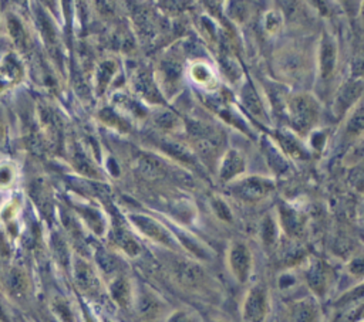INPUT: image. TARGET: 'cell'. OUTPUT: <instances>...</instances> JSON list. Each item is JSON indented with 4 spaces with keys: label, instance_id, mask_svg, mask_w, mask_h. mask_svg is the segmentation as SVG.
Wrapping results in <instances>:
<instances>
[{
    "label": "cell",
    "instance_id": "6da1fadb",
    "mask_svg": "<svg viewBox=\"0 0 364 322\" xmlns=\"http://www.w3.org/2000/svg\"><path fill=\"white\" fill-rule=\"evenodd\" d=\"M288 115L292 128L299 132H307L319 116V105L310 95H298L288 104Z\"/></svg>",
    "mask_w": 364,
    "mask_h": 322
},
{
    "label": "cell",
    "instance_id": "7a4b0ae2",
    "mask_svg": "<svg viewBox=\"0 0 364 322\" xmlns=\"http://www.w3.org/2000/svg\"><path fill=\"white\" fill-rule=\"evenodd\" d=\"M269 314V296L265 286L258 284L249 290L242 305L245 322H265Z\"/></svg>",
    "mask_w": 364,
    "mask_h": 322
},
{
    "label": "cell",
    "instance_id": "3957f363",
    "mask_svg": "<svg viewBox=\"0 0 364 322\" xmlns=\"http://www.w3.org/2000/svg\"><path fill=\"white\" fill-rule=\"evenodd\" d=\"M273 189V182L261 176L239 179L232 185V193L238 199L247 200V202H259V200L265 199Z\"/></svg>",
    "mask_w": 364,
    "mask_h": 322
},
{
    "label": "cell",
    "instance_id": "277c9868",
    "mask_svg": "<svg viewBox=\"0 0 364 322\" xmlns=\"http://www.w3.org/2000/svg\"><path fill=\"white\" fill-rule=\"evenodd\" d=\"M252 253L244 241H233L228 252V264L239 283H247L252 273Z\"/></svg>",
    "mask_w": 364,
    "mask_h": 322
},
{
    "label": "cell",
    "instance_id": "5b68a950",
    "mask_svg": "<svg viewBox=\"0 0 364 322\" xmlns=\"http://www.w3.org/2000/svg\"><path fill=\"white\" fill-rule=\"evenodd\" d=\"M24 64L17 53H9L0 60V95L15 90L24 78Z\"/></svg>",
    "mask_w": 364,
    "mask_h": 322
},
{
    "label": "cell",
    "instance_id": "8992f818",
    "mask_svg": "<svg viewBox=\"0 0 364 322\" xmlns=\"http://www.w3.org/2000/svg\"><path fill=\"white\" fill-rule=\"evenodd\" d=\"M131 223L137 227L140 233H143L145 237L154 240L155 243H161L167 247H175V241L171 236V233L161 224L155 219L144 215H131L130 216Z\"/></svg>",
    "mask_w": 364,
    "mask_h": 322
},
{
    "label": "cell",
    "instance_id": "52a82bcc",
    "mask_svg": "<svg viewBox=\"0 0 364 322\" xmlns=\"http://www.w3.org/2000/svg\"><path fill=\"white\" fill-rule=\"evenodd\" d=\"M3 289L10 300H26L30 291V279L27 273L20 267H9L3 274Z\"/></svg>",
    "mask_w": 364,
    "mask_h": 322
},
{
    "label": "cell",
    "instance_id": "ba28073f",
    "mask_svg": "<svg viewBox=\"0 0 364 322\" xmlns=\"http://www.w3.org/2000/svg\"><path fill=\"white\" fill-rule=\"evenodd\" d=\"M173 274L178 283L187 289H198L205 281L202 267L189 260H177L173 264Z\"/></svg>",
    "mask_w": 364,
    "mask_h": 322
},
{
    "label": "cell",
    "instance_id": "9c48e42d",
    "mask_svg": "<svg viewBox=\"0 0 364 322\" xmlns=\"http://www.w3.org/2000/svg\"><path fill=\"white\" fill-rule=\"evenodd\" d=\"M320 308L312 298H303L291 304L285 312L283 322H319Z\"/></svg>",
    "mask_w": 364,
    "mask_h": 322
},
{
    "label": "cell",
    "instance_id": "30bf717a",
    "mask_svg": "<svg viewBox=\"0 0 364 322\" xmlns=\"http://www.w3.org/2000/svg\"><path fill=\"white\" fill-rule=\"evenodd\" d=\"M337 61V49L333 38L326 33L323 34L320 49H319V64H320V77L328 79L332 77Z\"/></svg>",
    "mask_w": 364,
    "mask_h": 322
},
{
    "label": "cell",
    "instance_id": "8fae6325",
    "mask_svg": "<svg viewBox=\"0 0 364 322\" xmlns=\"http://www.w3.org/2000/svg\"><path fill=\"white\" fill-rule=\"evenodd\" d=\"M330 271L326 267L325 263L321 261H313L306 273V279L307 284L310 287V290L316 294V296H325L328 293L329 289V283H330Z\"/></svg>",
    "mask_w": 364,
    "mask_h": 322
},
{
    "label": "cell",
    "instance_id": "7c38bea8",
    "mask_svg": "<svg viewBox=\"0 0 364 322\" xmlns=\"http://www.w3.org/2000/svg\"><path fill=\"white\" fill-rule=\"evenodd\" d=\"M134 90L143 100H145L151 104H163L164 102L163 95H161L159 89L154 83L152 77L144 70L137 71V74L134 75Z\"/></svg>",
    "mask_w": 364,
    "mask_h": 322
},
{
    "label": "cell",
    "instance_id": "4fadbf2b",
    "mask_svg": "<svg viewBox=\"0 0 364 322\" xmlns=\"http://www.w3.org/2000/svg\"><path fill=\"white\" fill-rule=\"evenodd\" d=\"M74 279L77 287L85 293H96L100 287L99 277L93 267L83 260H77L74 264Z\"/></svg>",
    "mask_w": 364,
    "mask_h": 322
},
{
    "label": "cell",
    "instance_id": "5bb4252c",
    "mask_svg": "<svg viewBox=\"0 0 364 322\" xmlns=\"http://www.w3.org/2000/svg\"><path fill=\"white\" fill-rule=\"evenodd\" d=\"M245 171V158L239 151L236 149H229L221 162V169H219V176L224 182H229L239 176L240 174H244Z\"/></svg>",
    "mask_w": 364,
    "mask_h": 322
},
{
    "label": "cell",
    "instance_id": "9a60e30c",
    "mask_svg": "<svg viewBox=\"0 0 364 322\" xmlns=\"http://www.w3.org/2000/svg\"><path fill=\"white\" fill-rule=\"evenodd\" d=\"M136 308L141 318L152 321L163 312V301L151 291H141L136 300Z\"/></svg>",
    "mask_w": 364,
    "mask_h": 322
},
{
    "label": "cell",
    "instance_id": "2e32d148",
    "mask_svg": "<svg viewBox=\"0 0 364 322\" xmlns=\"http://www.w3.org/2000/svg\"><path fill=\"white\" fill-rule=\"evenodd\" d=\"M158 145L161 151L166 152L167 155L177 159L178 162H182L185 165H195L196 158L194 156V152L184 144L174 141L171 138H159Z\"/></svg>",
    "mask_w": 364,
    "mask_h": 322
},
{
    "label": "cell",
    "instance_id": "e0dca14e",
    "mask_svg": "<svg viewBox=\"0 0 364 322\" xmlns=\"http://www.w3.org/2000/svg\"><path fill=\"white\" fill-rule=\"evenodd\" d=\"M167 165L163 162V160L158 159L156 156L152 155H147L143 153L137 158L136 162V168L140 172V175H143L147 179H158L163 178L167 172Z\"/></svg>",
    "mask_w": 364,
    "mask_h": 322
},
{
    "label": "cell",
    "instance_id": "ac0fdd59",
    "mask_svg": "<svg viewBox=\"0 0 364 322\" xmlns=\"http://www.w3.org/2000/svg\"><path fill=\"white\" fill-rule=\"evenodd\" d=\"M361 90H363V82L360 78L347 82L340 90V94L337 95L336 111L342 114L346 109H349L356 102V100H358V97L361 95Z\"/></svg>",
    "mask_w": 364,
    "mask_h": 322
},
{
    "label": "cell",
    "instance_id": "d6986e66",
    "mask_svg": "<svg viewBox=\"0 0 364 322\" xmlns=\"http://www.w3.org/2000/svg\"><path fill=\"white\" fill-rule=\"evenodd\" d=\"M280 220H282L283 229L286 230V233L289 236L296 237L303 233V229H305L303 219L295 209H292L289 206H280Z\"/></svg>",
    "mask_w": 364,
    "mask_h": 322
},
{
    "label": "cell",
    "instance_id": "ffe728a7",
    "mask_svg": "<svg viewBox=\"0 0 364 322\" xmlns=\"http://www.w3.org/2000/svg\"><path fill=\"white\" fill-rule=\"evenodd\" d=\"M6 30L12 42L19 50H24L29 47V34L23 23L16 16H9L6 20Z\"/></svg>",
    "mask_w": 364,
    "mask_h": 322
},
{
    "label": "cell",
    "instance_id": "44dd1931",
    "mask_svg": "<svg viewBox=\"0 0 364 322\" xmlns=\"http://www.w3.org/2000/svg\"><path fill=\"white\" fill-rule=\"evenodd\" d=\"M110 293L112 300L121 307H129V304L131 302V287L129 281L123 277H118L112 281Z\"/></svg>",
    "mask_w": 364,
    "mask_h": 322
},
{
    "label": "cell",
    "instance_id": "7402d4cb",
    "mask_svg": "<svg viewBox=\"0 0 364 322\" xmlns=\"http://www.w3.org/2000/svg\"><path fill=\"white\" fill-rule=\"evenodd\" d=\"M114 241L115 245L124 253H127L130 257H136L141 250L138 241L129 231L123 229H118L114 231Z\"/></svg>",
    "mask_w": 364,
    "mask_h": 322
},
{
    "label": "cell",
    "instance_id": "603a6c76",
    "mask_svg": "<svg viewBox=\"0 0 364 322\" xmlns=\"http://www.w3.org/2000/svg\"><path fill=\"white\" fill-rule=\"evenodd\" d=\"M152 121L154 124L163 131H177L182 125V121L177 116V114L166 109L156 111L152 116Z\"/></svg>",
    "mask_w": 364,
    "mask_h": 322
},
{
    "label": "cell",
    "instance_id": "cb8c5ba5",
    "mask_svg": "<svg viewBox=\"0 0 364 322\" xmlns=\"http://www.w3.org/2000/svg\"><path fill=\"white\" fill-rule=\"evenodd\" d=\"M17 179V168L10 160L0 162V190L10 189Z\"/></svg>",
    "mask_w": 364,
    "mask_h": 322
},
{
    "label": "cell",
    "instance_id": "d4e9b609",
    "mask_svg": "<svg viewBox=\"0 0 364 322\" xmlns=\"http://www.w3.org/2000/svg\"><path fill=\"white\" fill-rule=\"evenodd\" d=\"M117 70V64L114 61H104L97 68V90L99 93H104L107 86L110 84L111 78Z\"/></svg>",
    "mask_w": 364,
    "mask_h": 322
},
{
    "label": "cell",
    "instance_id": "484cf974",
    "mask_svg": "<svg viewBox=\"0 0 364 322\" xmlns=\"http://www.w3.org/2000/svg\"><path fill=\"white\" fill-rule=\"evenodd\" d=\"M100 118L103 119V123H105L107 125H110L111 128L121 131V132H129L130 130V124L124 118H121L115 111H112L111 108H105L100 112Z\"/></svg>",
    "mask_w": 364,
    "mask_h": 322
},
{
    "label": "cell",
    "instance_id": "4316f807",
    "mask_svg": "<svg viewBox=\"0 0 364 322\" xmlns=\"http://www.w3.org/2000/svg\"><path fill=\"white\" fill-rule=\"evenodd\" d=\"M191 77L201 86H211L212 83H215V77H214L212 70L204 63H196L192 66Z\"/></svg>",
    "mask_w": 364,
    "mask_h": 322
},
{
    "label": "cell",
    "instance_id": "83f0119b",
    "mask_svg": "<svg viewBox=\"0 0 364 322\" xmlns=\"http://www.w3.org/2000/svg\"><path fill=\"white\" fill-rule=\"evenodd\" d=\"M277 141L279 144L282 145L283 151H285L286 153L292 155V156H296V158H306V152L305 149L302 148V145L296 141L295 137L289 135V134H285L282 132L277 135Z\"/></svg>",
    "mask_w": 364,
    "mask_h": 322
},
{
    "label": "cell",
    "instance_id": "f1b7e54d",
    "mask_svg": "<svg viewBox=\"0 0 364 322\" xmlns=\"http://www.w3.org/2000/svg\"><path fill=\"white\" fill-rule=\"evenodd\" d=\"M261 237L266 247H272L277 240V226L270 215L265 216L261 224Z\"/></svg>",
    "mask_w": 364,
    "mask_h": 322
},
{
    "label": "cell",
    "instance_id": "f546056e",
    "mask_svg": "<svg viewBox=\"0 0 364 322\" xmlns=\"http://www.w3.org/2000/svg\"><path fill=\"white\" fill-rule=\"evenodd\" d=\"M74 167L83 175H87V176H92V178L99 176L97 169L93 167V164L87 159V156L82 152H78V151L74 153Z\"/></svg>",
    "mask_w": 364,
    "mask_h": 322
},
{
    "label": "cell",
    "instance_id": "4dcf8cb0",
    "mask_svg": "<svg viewBox=\"0 0 364 322\" xmlns=\"http://www.w3.org/2000/svg\"><path fill=\"white\" fill-rule=\"evenodd\" d=\"M163 75L166 78V82L170 83V84H174L177 83L178 79L181 78V74H182V68L180 66L178 61L175 60H167L163 63Z\"/></svg>",
    "mask_w": 364,
    "mask_h": 322
},
{
    "label": "cell",
    "instance_id": "1f68e13d",
    "mask_svg": "<svg viewBox=\"0 0 364 322\" xmlns=\"http://www.w3.org/2000/svg\"><path fill=\"white\" fill-rule=\"evenodd\" d=\"M242 100H244V104L247 105V108H249V111H252L255 115H261L263 112L262 104L252 89H249V87L244 89V91H242Z\"/></svg>",
    "mask_w": 364,
    "mask_h": 322
},
{
    "label": "cell",
    "instance_id": "d6a6232c",
    "mask_svg": "<svg viewBox=\"0 0 364 322\" xmlns=\"http://www.w3.org/2000/svg\"><path fill=\"white\" fill-rule=\"evenodd\" d=\"M52 308L56 314V316L61 321V322H74V316H73V312L68 307V304L61 300V298H56L52 304Z\"/></svg>",
    "mask_w": 364,
    "mask_h": 322
},
{
    "label": "cell",
    "instance_id": "836d02e7",
    "mask_svg": "<svg viewBox=\"0 0 364 322\" xmlns=\"http://www.w3.org/2000/svg\"><path fill=\"white\" fill-rule=\"evenodd\" d=\"M266 158H268V160H269V164H270V167L279 174V172H282V171H285L286 169V160L282 158V155L275 149V148H272L270 145L266 148Z\"/></svg>",
    "mask_w": 364,
    "mask_h": 322
},
{
    "label": "cell",
    "instance_id": "e575fe53",
    "mask_svg": "<svg viewBox=\"0 0 364 322\" xmlns=\"http://www.w3.org/2000/svg\"><path fill=\"white\" fill-rule=\"evenodd\" d=\"M212 208H214L217 216H218L221 220L232 222V213H231V209L228 208V205L224 202V200H221V199H215L214 202H212Z\"/></svg>",
    "mask_w": 364,
    "mask_h": 322
},
{
    "label": "cell",
    "instance_id": "d590c367",
    "mask_svg": "<svg viewBox=\"0 0 364 322\" xmlns=\"http://www.w3.org/2000/svg\"><path fill=\"white\" fill-rule=\"evenodd\" d=\"M349 131L354 134H360L363 131V112L361 108H357L353 114L351 119L349 121Z\"/></svg>",
    "mask_w": 364,
    "mask_h": 322
},
{
    "label": "cell",
    "instance_id": "8d00e7d4",
    "mask_svg": "<svg viewBox=\"0 0 364 322\" xmlns=\"http://www.w3.org/2000/svg\"><path fill=\"white\" fill-rule=\"evenodd\" d=\"M97 261L100 263L101 268L105 273H112L115 270V259H112L110 254H107L105 252H100L97 254Z\"/></svg>",
    "mask_w": 364,
    "mask_h": 322
},
{
    "label": "cell",
    "instance_id": "74e56055",
    "mask_svg": "<svg viewBox=\"0 0 364 322\" xmlns=\"http://www.w3.org/2000/svg\"><path fill=\"white\" fill-rule=\"evenodd\" d=\"M282 23V17L275 10H270L266 16H265V27L269 30V31H276L279 29Z\"/></svg>",
    "mask_w": 364,
    "mask_h": 322
},
{
    "label": "cell",
    "instance_id": "f35d334b",
    "mask_svg": "<svg viewBox=\"0 0 364 322\" xmlns=\"http://www.w3.org/2000/svg\"><path fill=\"white\" fill-rule=\"evenodd\" d=\"M8 137H9V128L6 121L3 118V115L0 114V151H2L8 142Z\"/></svg>",
    "mask_w": 364,
    "mask_h": 322
},
{
    "label": "cell",
    "instance_id": "ab89813d",
    "mask_svg": "<svg viewBox=\"0 0 364 322\" xmlns=\"http://www.w3.org/2000/svg\"><path fill=\"white\" fill-rule=\"evenodd\" d=\"M168 322H194V319H192L191 314H188L185 311H177L170 316Z\"/></svg>",
    "mask_w": 364,
    "mask_h": 322
},
{
    "label": "cell",
    "instance_id": "60d3db41",
    "mask_svg": "<svg viewBox=\"0 0 364 322\" xmlns=\"http://www.w3.org/2000/svg\"><path fill=\"white\" fill-rule=\"evenodd\" d=\"M0 322H12L10 312L8 311V308L5 307L2 300H0Z\"/></svg>",
    "mask_w": 364,
    "mask_h": 322
},
{
    "label": "cell",
    "instance_id": "b9f144b4",
    "mask_svg": "<svg viewBox=\"0 0 364 322\" xmlns=\"http://www.w3.org/2000/svg\"><path fill=\"white\" fill-rule=\"evenodd\" d=\"M0 22H2V15H0Z\"/></svg>",
    "mask_w": 364,
    "mask_h": 322
},
{
    "label": "cell",
    "instance_id": "7bdbcfd3",
    "mask_svg": "<svg viewBox=\"0 0 364 322\" xmlns=\"http://www.w3.org/2000/svg\"><path fill=\"white\" fill-rule=\"evenodd\" d=\"M217 322H222V321H217Z\"/></svg>",
    "mask_w": 364,
    "mask_h": 322
}]
</instances>
